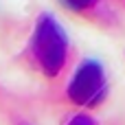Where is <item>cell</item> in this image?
<instances>
[{
    "label": "cell",
    "mask_w": 125,
    "mask_h": 125,
    "mask_svg": "<svg viewBox=\"0 0 125 125\" xmlns=\"http://www.w3.org/2000/svg\"><path fill=\"white\" fill-rule=\"evenodd\" d=\"M29 51H31L35 66L46 77H55L62 73L66 57H68V37L62 24L51 13H42L37 18Z\"/></svg>",
    "instance_id": "cell-1"
},
{
    "label": "cell",
    "mask_w": 125,
    "mask_h": 125,
    "mask_svg": "<svg viewBox=\"0 0 125 125\" xmlns=\"http://www.w3.org/2000/svg\"><path fill=\"white\" fill-rule=\"evenodd\" d=\"M68 99L75 105L81 108H94L103 101L108 86H105V75L101 64L86 59L83 64H79V68L75 70L70 83H68Z\"/></svg>",
    "instance_id": "cell-2"
},
{
    "label": "cell",
    "mask_w": 125,
    "mask_h": 125,
    "mask_svg": "<svg viewBox=\"0 0 125 125\" xmlns=\"http://www.w3.org/2000/svg\"><path fill=\"white\" fill-rule=\"evenodd\" d=\"M68 9H75V11H83V9H90L97 0H62Z\"/></svg>",
    "instance_id": "cell-3"
},
{
    "label": "cell",
    "mask_w": 125,
    "mask_h": 125,
    "mask_svg": "<svg viewBox=\"0 0 125 125\" xmlns=\"http://www.w3.org/2000/svg\"><path fill=\"white\" fill-rule=\"evenodd\" d=\"M66 125H97V123H94V119L88 116V114H75Z\"/></svg>",
    "instance_id": "cell-4"
}]
</instances>
